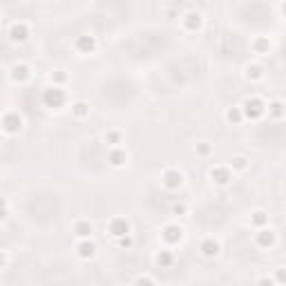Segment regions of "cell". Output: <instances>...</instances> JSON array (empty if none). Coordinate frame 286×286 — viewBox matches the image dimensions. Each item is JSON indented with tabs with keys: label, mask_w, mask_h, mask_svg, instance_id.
Wrapping results in <instances>:
<instances>
[{
	"label": "cell",
	"mask_w": 286,
	"mask_h": 286,
	"mask_svg": "<svg viewBox=\"0 0 286 286\" xmlns=\"http://www.w3.org/2000/svg\"><path fill=\"white\" fill-rule=\"evenodd\" d=\"M255 244H257L259 248H273V246H275V232H273L271 228H262V230H257V235H255Z\"/></svg>",
	"instance_id": "obj_11"
},
{
	"label": "cell",
	"mask_w": 286,
	"mask_h": 286,
	"mask_svg": "<svg viewBox=\"0 0 286 286\" xmlns=\"http://www.w3.org/2000/svg\"><path fill=\"white\" fill-rule=\"evenodd\" d=\"M188 213V206L186 204H174L172 206V214H186Z\"/></svg>",
	"instance_id": "obj_30"
},
{
	"label": "cell",
	"mask_w": 286,
	"mask_h": 286,
	"mask_svg": "<svg viewBox=\"0 0 286 286\" xmlns=\"http://www.w3.org/2000/svg\"><path fill=\"white\" fill-rule=\"evenodd\" d=\"M94 232V223L92 221H85V219H80V221L74 223V235L78 237V239H89Z\"/></svg>",
	"instance_id": "obj_15"
},
{
	"label": "cell",
	"mask_w": 286,
	"mask_h": 286,
	"mask_svg": "<svg viewBox=\"0 0 286 286\" xmlns=\"http://www.w3.org/2000/svg\"><path fill=\"white\" fill-rule=\"evenodd\" d=\"M246 78H250V80H262V78H264V67L257 65V63H250V65H246Z\"/></svg>",
	"instance_id": "obj_21"
},
{
	"label": "cell",
	"mask_w": 286,
	"mask_h": 286,
	"mask_svg": "<svg viewBox=\"0 0 286 286\" xmlns=\"http://www.w3.org/2000/svg\"><path fill=\"white\" fill-rule=\"evenodd\" d=\"M226 121L232 125H239L244 121V110L241 107H228L226 110Z\"/></svg>",
	"instance_id": "obj_22"
},
{
	"label": "cell",
	"mask_w": 286,
	"mask_h": 286,
	"mask_svg": "<svg viewBox=\"0 0 286 286\" xmlns=\"http://www.w3.org/2000/svg\"><path fill=\"white\" fill-rule=\"evenodd\" d=\"M107 161H110L112 168H121V165H125V161H128V152H125L123 147H112L110 154H107Z\"/></svg>",
	"instance_id": "obj_14"
},
{
	"label": "cell",
	"mask_w": 286,
	"mask_h": 286,
	"mask_svg": "<svg viewBox=\"0 0 286 286\" xmlns=\"http://www.w3.org/2000/svg\"><path fill=\"white\" fill-rule=\"evenodd\" d=\"M228 165H230L232 172H235V170H237V172H241V170L248 168V159H246V156H241V154H237V156H232Z\"/></svg>",
	"instance_id": "obj_24"
},
{
	"label": "cell",
	"mask_w": 286,
	"mask_h": 286,
	"mask_svg": "<svg viewBox=\"0 0 286 286\" xmlns=\"http://www.w3.org/2000/svg\"><path fill=\"white\" fill-rule=\"evenodd\" d=\"M2 128L7 134H16L22 130V116L16 114V112H9V114H4L2 119Z\"/></svg>",
	"instance_id": "obj_7"
},
{
	"label": "cell",
	"mask_w": 286,
	"mask_h": 286,
	"mask_svg": "<svg viewBox=\"0 0 286 286\" xmlns=\"http://www.w3.org/2000/svg\"><path fill=\"white\" fill-rule=\"evenodd\" d=\"M154 262H156V266H161V268H170L174 264V255H172V250H159L156 253V257H154Z\"/></svg>",
	"instance_id": "obj_17"
},
{
	"label": "cell",
	"mask_w": 286,
	"mask_h": 286,
	"mask_svg": "<svg viewBox=\"0 0 286 286\" xmlns=\"http://www.w3.org/2000/svg\"><path fill=\"white\" fill-rule=\"evenodd\" d=\"M76 253H78L80 259H92L96 255V244L92 239H80L76 244Z\"/></svg>",
	"instance_id": "obj_12"
},
{
	"label": "cell",
	"mask_w": 286,
	"mask_h": 286,
	"mask_svg": "<svg viewBox=\"0 0 286 286\" xmlns=\"http://www.w3.org/2000/svg\"><path fill=\"white\" fill-rule=\"evenodd\" d=\"M282 11H284V13H286V2H284V4H282Z\"/></svg>",
	"instance_id": "obj_33"
},
{
	"label": "cell",
	"mask_w": 286,
	"mask_h": 286,
	"mask_svg": "<svg viewBox=\"0 0 286 286\" xmlns=\"http://www.w3.org/2000/svg\"><path fill=\"white\" fill-rule=\"evenodd\" d=\"M273 280H275V284L286 286V268H275V273H273Z\"/></svg>",
	"instance_id": "obj_27"
},
{
	"label": "cell",
	"mask_w": 286,
	"mask_h": 286,
	"mask_svg": "<svg viewBox=\"0 0 286 286\" xmlns=\"http://www.w3.org/2000/svg\"><path fill=\"white\" fill-rule=\"evenodd\" d=\"M29 76H31V72H29V67H27V65H22V63L13 65V70H11V78H13V80L22 83V80H27Z\"/></svg>",
	"instance_id": "obj_19"
},
{
	"label": "cell",
	"mask_w": 286,
	"mask_h": 286,
	"mask_svg": "<svg viewBox=\"0 0 286 286\" xmlns=\"http://www.w3.org/2000/svg\"><path fill=\"white\" fill-rule=\"evenodd\" d=\"M266 112L273 116V119H282V116L286 114V105L282 101H271L266 107Z\"/></svg>",
	"instance_id": "obj_20"
},
{
	"label": "cell",
	"mask_w": 286,
	"mask_h": 286,
	"mask_svg": "<svg viewBox=\"0 0 286 286\" xmlns=\"http://www.w3.org/2000/svg\"><path fill=\"white\" fill-rule=\"evenodd\" d=\"M161 183H163V188H168V190H179V188L183 186V174L174 168H168L163 172V177H161Z\"/></svg>",
	"instance_id": "obj_3"
},
{
	"label": "cell",
	"mask_w": 286,
	"mask_h": 286,
	"mask_svg": "<svg viewBox=\"0 0 286 286\" xmlns=\"http://www.w3.org/2000/svg\"><path fill=\"white\" fill-rule=\"evenodd\" d=\"M116 241H119V246H121V248H132V244H134V239H132V237H121V239H116Z\"/></svg>",
	"instance_id": "obj_29"
},
{
	"label": "cell",
	"mask_w": 286,
	"mask_h": 286,
	"mask_svg": "<svg viewBox=\"0 0 286 286\" xmlns=\"http://www.w3.org/2000/svg\"><path fill=\"white\" fill-rule=\"evenodd\" d=\"M161 237H163L165 244L174 246V244H179V241L183 239V228L179 226V223H168V226L161 230Z\"/></svg>",
	"instance_id": "obj_6"
},
{
	"label": "cell",
	"mask_w": 286,
	"mask_h": 286,
	"mask_svg": "<svg viewBox=\"0 0 286 286\" xmlns=\"http://www.w3.org/2000/svg\"><path fill=\"white\" fill-rule=\"evenodd\" d=\"M197 152H199V154H208L210 145H208V143H199V145H197Z\"/></svg>",
	"instance_id": "obj_32"
},
{
	"label": "cell",
	"mask_w": 286,
	"mask_h": 286,
	"mask_svg": "<svg viewBox=\"0 0 286 286\" xmlns=\"http://www.w3.org/2000/svg\"><path fill=\"white\" fill-rule=\"evenodd\" d=\"M134 286H156V284H154V280H152V277L141 275V277H137V280H134Z\"/></svg>",
	"instance_id": "obj_28"
},
{
	"label": "cell",
	"mask_w": 286,
	"mask_h": 286,
	"mask_svg": "<svg viewBox=\"0 0 286 286\" xmlns=\"http://www.w3.org/2000/svg\"><path fill=\"white\" fill-rule=\"evenodd\" d=\"M266 107H268V105L262 101V98L253 96V98H246L244 105H241V110H244V116H246V119L257 121V119H262V116L266 114Z\"/></svg>",
	"instance_id": "obj_1"
},
{
	"label": "cell",
	"mask_w": 286,
	"mask_h": 286,
	"mask_svg": "<svg viewBox=\"0 0 286 286\" xmlns=\"http://www.w3.org/2000/svg\"><path fill=\"white\" fill-rule=\"evenodd\" d=\"M257 286H277L273 277H259L257 280Z\"/></svg>",
	"instance_id": "obj_31"
},
{
	"label": "cell",
	"mask_w": 286,
	"mask_h": 286,
	"mask_svg": "<svg viewBox=\"0 0 286 286\" xmlns=\"http://www.w3.org/2000/svg\"><path fill=\"white\" fill-rule=\"evenodd\" d=\"M250 226L257 228V230L268 228V213L266 210H255V213L250 214Z\"/></svg>",
	"instance_id": "obj_16"
},
{
	"label": "cell",
	"mask_w": 286,
	"mask_h": 286,
	"mask_svg": "<svg viewBox=\"0 0 286 286\" xmlns=\"http://www.w3.org/2000/svg\"><path fill=\"white\" fill-rule=\"evenodd\" d=\"M199 250H201V255H204V257L214 259L219 255V250H221V246H219V241L214 239V237H206V239L201 241Z\"/></svg>",
	"instance_id": "obj_9"
},
{
	"label": "cell",
	"mask_w": 286,
	"mask_h": 286,
	"mask_svg": "<svg viewBox=\"0 0 286 286\" xmlns=\"http://www.w3.org/2000/svg\"><path fill=\"white\" fill-rule=\"evenodd\" d=\"M201 25H204V16H201L199 11H188L186 16H183V27H186L188 31L201 29Z\"/></svg>",
	"instance_id": "obj_13"
},
{
	"label": "cell",
	"mask_w": 286,
	"mask_h": 286,
	"mask_svg": "<svg viewBox=\"0 0 286 286\" xmlns=\"http://www.w3.org/2000/svg\"><path fill=\"white\" fill-rule=\"evenodd\" d=\"M107 230H110V235L114 237V239L128 237L130 235V221L125 217H114L110 221V226H107Z\"/></svg>",
	"instance_id": "obj_4"
},
{
	"label": "cell",
	"mask_w": 286,
	"mask_h": 286,
	"mask_svg": "<svg viewBox=\"0 0 286 286\" xmlns=\"http://www.w3.org/2000/svg\"><path fill=\"white\" fill-rule=\"evenodd\" d=\"M9 38H11L13 43H25V40L29 38V27H27L25 22H13V25L9 27Z\"/></svg>",
	"instance_id": "obj_10"
},
{
	"label": "cell",
	"mask_w": 286,
	"mask_h": 286,
	"mask_svg": "<svg viewBox=\"0 0 286 286\" xmlns=\"http://www.w3.org/2000/svg\"><path fill=\"white\" fill-rule=\"evenodd\" d=\"M72 114H74L76 119H85V116L89 114V103H85V101L72 103Z\"/></svg>",
	"instance_id": "obj_23"
},
{
	"label": "cell",
	"mask_w": 286,
	"mask_h": 286,
	"mask_svg": "<svg viewBox=\"0 0 286 286\" xmlns=\"http://www.w3.org/2000/svg\"><path fill=\"white\" fill-rule=\"evenodd\" d=\"M74 47H76V52H80V54H92L94 49H96V38H94L92 34H83L74 40Z\"/></svg>",
	"instance_id": "obj_8"
},
{
	"label": "cell",
	"mask_w": 286,
	"mask_h": 286,
	"mask_svg": "<svg viewBox=\"0 0 286 286\" xmlns=\"http://www.w3.org/2000/svg\"><path fill=\"white\" fill-rule=\"evenodd\" d=\"M253 52L259 54V56L268 54V52H271V40H268L266 36H257V38L253 40Z\"/></svg>",
	"instance_id": "obj_18"
},
{
	"label": "cell",
	"mask_w": 286,
	"mask_h": 286,
	"mask_svg": "<svg viewBox=\"0 0 286 286\" xmlns=\"http://www.w3.org/2000/svg\"><path fill=\"white\" fill-rule=\"evenodd\" d=\"M210 179H213L217 186H228L232 181V170L230 165H214L210 170Z\"/></svg>",
	"instance_id": "obj_5"
},
{
	"label": "cell",
	"mask_w": 286,
	"mask_h": 286,
	"mask_svg": "<svg viewBox=\"0 0 286 286\" xmlns=\"http://www.w3.org/2000/svg\"><path fill=\"white\" fill-rule=\"evenodd\" d=\"M67 80V74L63 70H56V72H52V83L56 85V87H61L63 83H65Z\"/></svg>",
	"instance_id": "obj_26"
},
{
	"label": "cell",
	"mask_w": 286,
	"mask_h": 286,
	"mask_svg": "<svg viewBox=\"0 0 286 286\" xmlns=\"http://www.w3.org/2000/svg\"><path fill=\"white\" fill-rule=\"evenodd\" d=\"M121 139H123V134H121L119 130H110V132H105V143H110L112 147H119Z\"/></svg>",
	"instance_id": "obj_25"
},
{
	"label": "cell",
	"mask_w": 286,
	"mask_h": 286,
	"mask_svg": "<svg viewBox=\"0 0 286 286\" xmlns=\"http://www.w3.org/2000/svg\"><path fill=\"white\" fill-rule=\"evenodd\" d=\"M65 101H67V96H65V89L63 87H47V89H43V103H45V107H52V110H58V107H63L65 105Z\"/></svg>",
	"instance_id": "obj_2"
}]
</instances>
